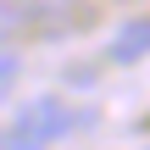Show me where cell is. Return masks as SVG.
<instances>
[{
	"label": "cell",
	"mask_w": 150,
	"mask_h": 150,
	"mask_svg": "<svg viewBox=\"0 0 150 150\" xmlns=\"http://www.w3.org/2000/svg\"><path fill=\"white\" fill-rule=\"evenodd\" d=\"M106 56H111L117 67H134V61H145V56H150V17H134V22H122Z\"/></svg>",
	"instance_id": "3957f363"
},
{
	"label": "cell",
	"mask_w": 150,
	"mask_h": 150,
	"mask_svg": "<svg viewBox=\"0 0 150 150\" xmlns=\"http://www.w3.org/2000/svg\"><path fill=\"white\" fill-rule=\"evenodd\" d=\"M0 106H6V83H0Z\"/></svg>",
	"instance_id": "52a82bcc"
},
{
	"label": "cell",
	"mask_w": 150,
	"mask_h": 150,
	"mask_svg": "<svg viewBox=\"0 0 150 150\" xmlns=\"http://www.w3.org/2000/svg\"><path fill=\"white\" fill-rule=\"evenodd\" d=\"M17 128H22V134H33L39 145H56V139H67V128H72V111H67L56 95H39V100L17 106Z\"/></svg>",
	"instance_id": "6da1fadb"
},
{
	"label": "cell",
	"mask_w": 150,
	"mask_h": 150,
	"mask_svg": "<svg viewBox=\"0 0 150 150\" xmlns=\"http://www.w3.org/2000/svg\"><path fill=\"white\" fill-rule=\"evenodd\" d=\"M0 150H50V145H39L33 134H22V128H11V134L0 139Z\"/></svg>",
	"instance_id": "5b68a950"
},
{
	"label": "cell",
	"mask_w": 150,
	"mask_h": 150,
	"mask_svg": "<svg viewBox=\"0 0 150 150\" xmlns=\"http://www.w3.org/2000/svg\"><path fill=\"white\" fill-rule=\"evenodd\" d=\"M17 11H22V28H33L45 39L72 33L83 22V0H17Z\"/></svg>",
	"instance_id": "7a4b0ae2"
},
{
	"label": "cell",
	"mask_w": 150,
	"mask_h": 150,
	"mask_svg": "<svg viewBox=\"0 0 150 150\" xmlns=\"http://www.w3.org/2000/svg\"><path fill=\"white\" fill-rule=\"evenodd\" d=\"M22 33V11H17V0H0V39H17Z\"/></svg>",
	"instance_id": "277c9868"
},
{
	"label": "cell",
	"mask_w": 150,
	"mask_h": 150,
	"mask_svg": "<svg viewBox=\"0 0 150 150\" xmlns=\"http://www.w3.org/2000/svg\"><path fill=\"white\" fill-rule=\"evenodd\" d=\"M6 78H17V56H0V83Z\"/></svg>",
	"instance_id": "8992f818"
}]
</instances>
